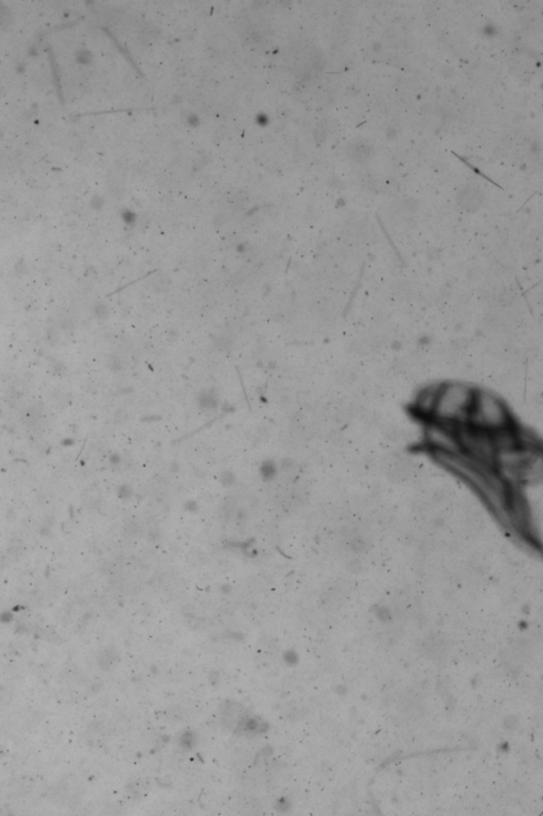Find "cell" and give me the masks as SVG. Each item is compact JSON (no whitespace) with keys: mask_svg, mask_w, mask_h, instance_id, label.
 <instances>
[{"mask_svg":"<svg viewBox=\"0 0 543 816\" xmlns=\"http://www.w3.org/2000/svg\"><path fill=\"white\" fill-rule=\"evenodd\" d=\"M475 389L467 383L451 382L439 385L434 412L430 420L460 428L468 424Z\"/></svg>","mask_w":543,"mask_h":816,"instance_id":"cell-1","label":"cell"},{"mask_svg":"<svg viewBox=\"0 0 543 816\" xmlns=\"http://www.w3.org/2000/svg\"><path fill=\"white\" fill-rule=\"evenodd\" d=\"M468 424L494 434L515 426L506 402L494 391L477 390Z\"/></svg>","mask_w":543,"mask_h":816,"instance_id":"cell-2","label":"cell"},{"mask_svg":"<svg viewBox=\"0 0 543 816\" xmlns=\"http://www.w3.org/2000/svg\"><path fill=\"white\" fill-rule=\"evenodd\" d=\"M458 430L462 453L479 464L494 467L496 449L492 434L468 424Z\"/></svg>","mask_w":543,"mask_h":816,"instance_id":"cell-3","label":"cell"},{"mask_svg":"<svg viewBox=\"0 0 543 816\" xmlns=\"http://www.w3.org/2000/svg\"><path fill=\"white\" fill-rule=\"evenodd\" d=\"M424 443L433 456L462 453L458 428L437 420L426 421Z\"/></svg>","mask_w":543,"mask_h":816,"instance_id":"cell-4","label":"cell"},{"mask_svg":"<svg viewBox=\"0 0 543 816\" xmlns=\"http://www.w3.org/2000/svg\"><path fill=\"white\" fill-rule=\"evenodd\" d=\"M439 385H429L418 392L414 403V409L418 417L424 418L426 421L432 418L439 395Z\"/></svg>","mask_w":543,"mask_h":816,"instance_id":"cell-5","label":"cell"},{"mask_svg":"<svg viewBox=\"0 0 543 816\" xmlns=\"http://www.w3.org/2000/svg\"><path fill=\"white\" fill-rule=\"evenodd\" d=\"M453 155H456V157H458V159H460V161H462L463 163L465 164V165L468 166V167H470L471 169H472L473 172H475V174H479V176H481L482 178L485 179V180L489 181V182H492V184L496 185V186H498L499 188H501L500 185L496 184V183L494 182V181H492V179L488 178V176H486V174H484V172H482L481 170L479 169V168L475 167V166H473L472 164L469 163L468 161H466V160L463 159L462 157H460V155H456V153L453 152Z\"/></svg>","mask_w":543,"mask_h":816,"instance_id":"cell-6","label":"cell"},{"mask_svg":"<svg viewBox=\"0 0 543 816\" xmlns=\"http://www.w3.org/2000/svg\"><path fill=\"white\" fill-rule=\"evenodd\" d=\"M261 470H262L263 477H265V479H271V477H273V475L275 474V467L272 466L269 462H267L264 466H262Z\"/></svg>","mask_w":543,"mask_h":816,"instance_id":"cell-7","label":"cell"}]
</instances>
